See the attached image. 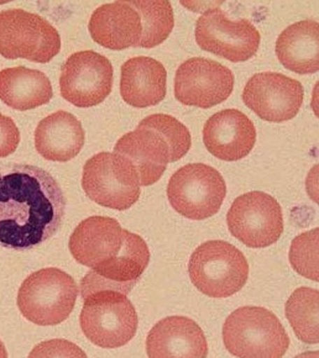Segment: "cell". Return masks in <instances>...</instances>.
<instances>
[{"label":"cell","instance_id":"cell-17","mask_svg":"<svg viewBox=\"0 0 319 358\" xmlns=\"http://www.w3.org/2000/svg\"><path fill=\"white\" fill-rule=\"evenodd\" d=\"M203 141L213 156L233 162L246 157L256 143V129L244 113L222 110L211 116L203 129Z\"/></svg>","mask_w":319,"mask_h":358},{"label":"cell","instance_id":"cell-20","mask_svg":"<svg viewBox=\"0 0 319 358\" xmlns=\"http://www.w3.org/2000/svg\"><path fill=\"white\" fill-rule=\"evenodd\" d=\"M85 130L80 120L67 111L46 116L35 130V148L45 159L69 162L85 146Z\"/></svg>","mask_w":319,"mask_h":358},{"label":"cell","instance_id":"cell-27","mask_svg":"<svg viewBox=\"0 0 319 358\" xmlns=\"http://www.w3.org/2000/svg\"><path fill=\"white\" fill-rule=\"evenodd\" d=\"M20 143V131L14 120L0 114V158L8 157L15 152Z\"/></svg>","mask_w":319,"mask_h":358},{"label":"cell","instance_id":"cell-3","mask_svg":"<svg viewBox=\"0 0 319 358\" xmlns=\"http://www.w3.org/2000/svg\"><path fill=\"white\" fill-rule=\"evenodd\" d=\"M78 298L75 280L59 268L34 272L22 282L17 306L22 316L40 327H55L73 311Z\"/></svg>","mask_w":319,"mask_h":358},{"label":"cell","instance_id":"cell-6","mask_svg":"<svg viewBox=\"0 0 319 358\" xmlns=\"http://www.w3.org/2000/svg\"><path fill=\"white\" fill-rule=\"evenodd\" d=\"M61 50L59 31L43 17L22 9L0 11V55L48 64Z\"/></svg>","mask_w":319,"mask_h":358},{"label":"cell","instance_id":"cell-23","mask_svg":"<svg viewBox=\"0 0 319 358\" xmlns=\"http://www.w3.org/2000/svg\"><path fill=\"white\" fill-rule=\"evenodd\" d=\"M52 96L51 82L41 71L22 66L0 71V101L15 110L45 106Z\"/></svg>","mask_w":319,"mask_h":358},{"label":"cell","instance_id":"cell-16","mask_svg":"<svg viewBox=\"0 0 319 358\" xmlns=\"http://www.w3.org/2000/svg\"><path fill=\"white\" fill-rule=\"evenodd\" d=\"M125 235L127 230L115 219L91 216L80 222L69 237V251L78 264L96 268L122 252Z\"/></svg>","mask_w":319,"mask_h":358},{"label":"cell","instance_id":"cell-13","mask_svg":"<svg viewBox=\"0 0 319 358\" xmlns=\"http://www.w3.org/2000/svg\"><path fill=\"white\" fill-rule=\"evenodd\" d=\"M114 153L127 158L133 164L143 187L155 185L165 173L167 164L180 159L151 115L145 117L133 132L125 134L118 141Z\"/></svg>","mask_w":319,"mask_h":358},{"label":"cell","instance_id":"cell-19","mask_svg":"<svg viewBox=\"0 0 319 358\" xmlns=\"http://www.w3.org/2000/svg\"><path fill=\"white\" fill-rule=\"evenodd\" d=\"M146 353L149 357H207V338L192 319L170 316L151 329Z\"/></svg>","mask_w":319,"mask_h":358},{"label":"cell","instance_id":"cell-25","mask_svg":"<svg viewBox=\"0 0 319 358\" xmlns=\"http://www.w3.org/2000/svg\"><path fill=\"white\" fill-rule=\"evenodd\" d=\"M143 22V37L139 48H153L167 40L175 27L170 1H133Z\"/></svg>","mask_w":319,"mask_h":358},{"label":"cell","instance_id":"cell-26","mask_svg":"<svg viewBox=\"0 0 319 358\" xmlns=\"http://www.w3.org/2000/svg\"><path fill=\"white\" fill-rule=\"evenodd\" d=\"M318 229L296 237L290 250V262L298 274L318 282Z\"/></svg>","mask_w":319,"mask_h":358},{"label":"cell","instance_id":"cell-11","mask_svg":"<svg viewBox=\"0 0 319 358\" xmlns=\"http://www.w3.org/2000/svg\"><path fill=\"white\" fill-rule=\"evenodd\" d=\"M113 73L112 62L99 53H73L61 69V95L78 108L98 106L112 93Z\"/></svg>","mask_w":319,"mask_h":358},{"label":"cell","instance_id":"cell-12","mask_svg":"<svg viewBox=\"0 0 319 358\" xmlns=\"http://www.w3.org/2000/svg\"><path fill=\"white\" fill-rule=\"evenodd\" d=\"M233 90V72L213 59L190 58L176 72V99L185 106L208 109L227 101Z\"/></svg>","mask_w":319,"mask_h":358},{"label":"cell","instance_id":"cell-24","mask_svg":"<svg viewBox=\"0 0 319 358\" xmlns=\"http://www.w3.org/2000/svg\"><path fill=\"white\" fill-rule=\"evenodd\" d=\"M319 292L302 287L286 303V316L298 338L304 343H319Z\"/></svg>","mask_w":319,"mask_h":358},{"label":"cell","instance_id":"cell-5","mask_svg":"<svg viewBox=\"0 0 319 358\" xmlns=\"http://www.w3.org/2000/svg\"><path fill=\"white\" fill-rule=\"evenodd\" d=\"M83 301L80 327L92 343L101 348H119L135 336L138 314L127 295L115 290H99Z\"/></svg>","mask_w":319,"mask_h":358},{"label":"cell","instance_id":"cell-15","mask_svg":"<svg viewBox=\"0 0 319 358\" xmlns=\"http://www.w3.org/2000/svg\"><path fill=\"white\" fill-rule=\"evenodd\" d=\"M149 262V248L144 238L127 230L122 252L91 269L83 277L80 282L82 298L85 299L99 290H115L128 295L141 278Z\"/></svg>","mask_w":319,"mask_h":358},{"label":"cell","instance_id":"cell-14","mask_svg":"<svg viewBox=\"0 0 319 358\" xmlns=\"http://www.w3.org/2000/svg\"><path fill=\"white\" fill-rule=\"evenodd\" d=\"M301 82L275 72L253 76L243 90L245 106L262 120L288 122L297 115L304 103Z\"/></svg>","mask_w":319,"mask_h":358},{"label":"cell","instance_id":"cell-21","mask_svg":"<svg viewBox=\"0 0 319 358\" xmlns=\"http://www.w3.org/2000/svg\"><path fill=\"white\" fill-rule=\"evenodd\" d=\"M166 80L165 67L155 58H130L122 66L120 94L134 108L157 106L165 99Z\"/></svg>","mask_w":319,"mask_h":358},{"label":"cell","instance_id":"cell-2","mask_svg":"<svg viewBox=\"0 0 319 358\" xmlns=\"http://www.w3.org/2000/svg\"><path fill=\"white\" fill-rule=\"evenodd\" d=\"M223 341L228 352L236 357H282L290 346L281 322L260 306L233 311L224 322Z\"/></svg>","mask_w":319,"mask_h":358},{"label":"cell","instance_id":"cell-4","mask_svg":"<svg viewBox=\"0 0 319 358\" xmlns=\"http://www.w3.org/2000/svg\"><path fill=\"white\" fill-rule=\"evenodd\" d=\"M192 283L211 298H228L238 293L249 278L244 255L232 243L214 240L202 243L190 258Z\"/></svg>","mask_w":319,"mask_h":358},{"label":"cell","instance_id":"cell-1","mask_svg":"<svg viewBox=\"0 0 319 358\" xmlns=\"http://www.w3.org/2000/svg\"><path fill=\"white\" fill-rule=\"evenodd\" d=\"M66 198L57 180L30 164L0 166V246L25 251L59 231Z\"/></svg>","mask_w":319,"mask_h":358},{"label":"cell","instance_id":"cell-7","mask_svg":"<svg viewBox=\"0 0 319 358\" xmlns=\"http://www.w3.org/2000/svg\"><path fill=\"white\" fill-rule=\"evenodd\" d=\"M140 187L136 169L118 153H97L83 167L82 188L85 195L109 209L132 208L140 198Z\"/></svg>","mask_w":319,"mask_h":358},{"label":"cell","instance_id":"cell-8","mask_svg":"<svg viewBox=\"0 0 319 358\" xmlns=\"http://www.w3.org/2000/svg\"><path fill=\"white\" fill-rule=\"evenodd\" d=\"M227 185L222 174L211 166H183L171 177L167 198L178 214L191 220H204L215 215L223 206Z\"/></svg>","mask_w":319,"mask_h":358},{"label":"cell","instance_id":"cell-22","mask_svg":"<svg viewBox=\"0 0 319 358\" xmlns=\"http://www.w3.org/2000/svg\"><path fill=\"white\" fill-rule=\"evenodd\" d=\"M278 61L298 74L319 71V24L302 20L286 27L276 41Z\"/></svg>","mask_w":319,"mask_h":358},{"label":"cell","instance_id":"cell-10","mask_svg":"<svg viewBox=\"0 0 319 358\" xmlns=\"http://www.w3.org/2000/svg\"><path fill=\"white\" fill-rule=\"evenodd\" d=\"M260 40V32L248 19L232 20L219 8L204 11L196 22L198 46L232 62L254 57Z\"/></svg>","mask_w":319,"mask_h":358},{"label":"cell","instance_id":"cell-18","mask_svg":"<svg viewBox=\"0 0 319 358\" xmlns=\"http://www.w3.org/2000/svg\"><path fill=\"white\" fill-rule=\"evenodd\" d=\"M92 38L103 48L122 51L139 48L143 22L133 1H114L93 11L88 24Z\"/></svg>","mask_w":319,"mask_h":358},{"label":"cell","instance_id":"cell-9","mask_svg":"<svg viewBox=\"0 0 319 358\" xmlns=\"http://www.w3.org/2000/svg\"><path fill=\"white\" fill-rule=\"evenodd\" d=\"M229 231L250 248L277 243L283 232V215L278 201L264 192L240 195L227 215Z\"/></svg>","mask_w":319,"mask_h":358},{"label":"cell","instance_id":"cell-28","mask_svg":"<svg viewBox=\"0 0 319 358\" xmlns=\"http://www.w3.org/2000/svg\"><path fill=\"white\" fill-rule=\"evenodd\" d=\"M0 357H8L6 346H4V343H1V341H0Z\"/></svg>","mask_w":319,"mask_h":358}]
</instances>
